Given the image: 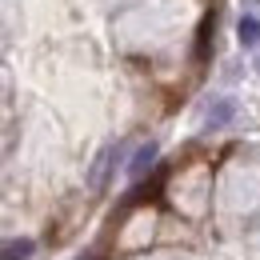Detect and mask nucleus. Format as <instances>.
I'll use <instances>...</instances> for the list:
<instances>
[{
    "label": "nucleus",
    "mask_w": 260,
    "mask_h": 260,
    "mask_svg": "<svg viewBox=\"0 0 260 260\" xmlns=\"http://www.w3.org/2000/svg\"><path fill=\"white\" fill-rule=\"evenodd\" d=\"M32 256V240H8L4 244V260H28Z\"/></svg>",
    "instance_id": "nucleus-6"
},
{
    "label": "nucleus",
    "mask_w": 260,
    "mask_h": 260,
    "mask_svg": "<svg viewBox=\"0 0 260 260\" xmlns=\"http://www.w3.org/2000/svg\"><path fill=\"white\" fill-rule=\"evenodd\" d=\"M236 36H240V44H244V48H256V44H260V16L244 12V16H240V24H236Z\"/></svg>",
    "instance_id": "nucleus-2"
},
{
    "label": "nucleus",
    "mask_w": 260,
    "mask_h": 260,
    "mask_svg": "<svg viewBox=\"0 0 260 260\" xmlns=\"http://www.w3.org/2000/svg\"><path fill=\"white\" fill-rule=\"evenodd\" d=\"M212 32H216V16L208 12L200 20V36H196V60H208V44H212Z\"/></svg>",
    "instance_id": "nucleus-3"
},
{
    "label": "nucleus",
    "mask_w": 260,
    "mask_h": 260,
    "mask_svg": "<svg viewBox=\"0 0 260 260\" xmlns=\"http://www.w3.org/2000/svg\"><path fill=\"white\" fill-rule=\"evenodd\" d=\"M116 156H120V152H116V144L100 152L96 168H92V176H88V180H92V192H104V184H108V172H112V164H116Z\"/></svg>",
    "instance_id": "nucleus-1"
},
{
    "label": "nucleus",
    "mask_w": 260,
    "mask_h": 260,
    "mask_svg": "<svg viewBox=\"0 0 260 260\" xmlns=\"http://www.w3.org/2000/svg\"><path fill=\"white\" fill-rule=\"evenodd\" d=\"M228 116H232V100H216V108L208 112L204 128H220V124H228Z\"/></svg>",
    "instance_id": "nucleus-5"
},
{
    "label": "nucleus",
    "mask_w": 260,
    "mask_h": 260,
    "mask_svg": "<svg viewBox=\"0 0 260 260\" xmlns=\"http://www.w3.org/2000/svg\"><path fill=\"white\" fill-rule=\"evenodd\" d=\"M152 160H156V144H144V148L136 152V160L128 164V172H132V176H144V172L152 168Z\"/></svg>",
    "instance_id": "nucleus-4"
}]
</instances>
